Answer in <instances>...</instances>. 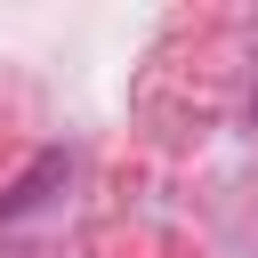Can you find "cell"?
<instances>
[{"mask_svg":"<svg viewBox=\"0 0 258 258\" xmlns=\"http://www.w3.org/2000/svg\"><path fill=\"white\" fill-rule=\"evenodd\" d=\"M64 177H73V153H64V145H40V153L24 161V177L0 194V226H8V218H32V210H48V202L64 194Z\"/></svg>","mask_w":258,"mask_h":258,"instance_id":"6da1fadb","label":"cell"}]
</instances>
